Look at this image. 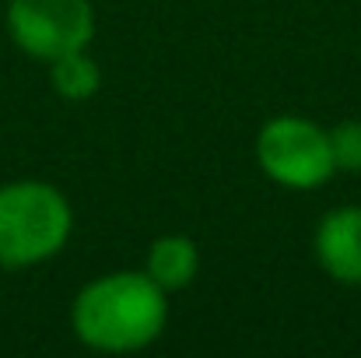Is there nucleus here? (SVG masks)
I'll use <instances>...</instances> for the list:
<instances>
[{
	"instance_id": "obj_1",
	"label": "nucleus",
	"mask_w": 361,
	"mask_h": 358,
	"mask_svg": "<svg viewBox=\"0 0 361 358\" xmlns=\"http://www.w3.org/2000/svg\"><path fill=\"white\" fill-rule=\"evenodd\" d=\"M71 320L78 341L95 352H140L169 323L165 288L133 270L106 274L78 292Z\"/></svg>"
},
{
	"instance_id": "obj_2",
	"label": "nucleus",
	"mask_w": 361,
	"mask_h": 358,
	"mask_svg": "<svg viewBox=\"0 0 361 358\" xmlns=\"http://www.w3.org/2000/svg\"><path fill=\"white\" fill-rule=\"evenodd\" d=\"M74 229L67 197L42 179L0 186V263L32 267L56 256Z\"/></svg>"
},
{
	"instance_id": "obj_3",
	"label": "nucleus",
	"mask_w": 361,
	"mask_h": 358,
	"mask_svg": "<svg viewBox=\"0 0 361 358\" xmlns=\"http://www.w3.org/2000/svg\"><path fill=\"white\" fill-rule=\"evenodd\" d=\"M256 162L274 183L288 190H316L337 172L330 133L302 117H277L263 123L256 137Z\"/></svg>"
},
{
	"instance_id": "obj_4",
	"label": "nucleus",
	"mask_w": 361,
	"mask_h": 358,
	"mask_svg": "<svg viewBox=\"0 0 361 358\" xmlns=\"http://www.w3.org/2000/svg\"><path fill=\"white\" fill-rule=\"evenodd\" d=\"M7 32L21 53L53 64L63 53L88 49L95 11L88 0H11Z\"/></svg>"
},
{
	"instance_id": "obj_5",
	"label": "nucleus",
	"mask_w": 361,
	"mask_h": 358,
	"mask_svg": "<svg viewBox=\"0 0 361 358\" xmlns=\"http://www.w3.org/2000/svg\"><path fill=\"white\" fill-rule=\"evenodd\" d=\"M316 256L341 285H361V208H337L316 229Z\"/></svg>"
},
{
	"instance_id": "obj_6",
	"label": "nucleus",
	"mask_w": 361,
	"mask_h": 358,
	"mask_svg": "<svg viewBox=\"0 0 361 358\" xmlns=\"http://www.w3.org/2000/svg\"><path fill=\"white\" fill-rule=\"evenodd\" d=\"M197 270H200V253H197V242L190 236H161L151 242L144 274L154 285H161L165 292L186 288L197 278Z\"/></svg>"
},
{
	"instance_id": "obj_7",
	"label": "nucleus",
	"mask_w": 361,
	"mask_h": 358,
	"mask_svg": "<svg viewBox=\"0 0 361 358\" xmlns=\"http://www.w3.org/2000/svg\"><path fill=\"white\" fill-rule=\"evenodd\" d=\"M49 67H53L49 81H53L56 95H63V99H71V102H88V99L99 95V88H102V71H99V64H95L85 49L63 53V56H56Z\"/></svg>"
},
{
	"instance_id": "obj_8",
	"label": "nucleus",
	"mask_w": 361,
	"mask_h": 358,
	"mask_svg": "<svg viewBox=\"0 0 361 358\" xmlns=\"http://www.w3.org/2000/svg\"><path fill=\"white\" fill-rule=\"evenodd\" d=\"M334 165L344 172H361V119H344L330 130Z\"/></svg>"
}]
</instances>
